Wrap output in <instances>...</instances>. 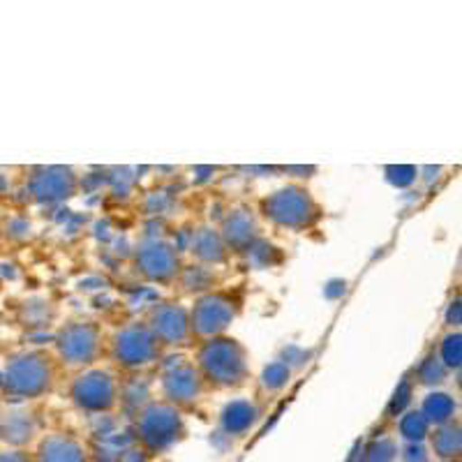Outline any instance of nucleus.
Masks as SVG:
<instances>
[{
  "label": "nucleus",
  "mask_w": 462,
  "mask_h": 462,
  "mask_svg": "<svg viewBox=\"0 0 462 462\" xmlns=\"http://www.w3.org/2000/svg\"><path fill=\"white\" fill-rule=\"evenodd\" d=\"M201 368L222 386L238 383L245 377V354L234 340H210L199 354Z\"/></svg>",
  "instance_id": "f257e3e1"
},
{
  "label": "nucleus",
  "mask_w": 462,
  "mask_h": 462,
  "mask_svg": "<svg viewBox=\"0 0 462 462\" xmlns=\"http://www.w3.org/2000/svg\"><path fill=\"white\" fill-rule=\"evenodd\" d=\"M137 432L148 451H164L171 444H176V439L183 435V423H180L179 411L173 407L152 404L139 416Z\"/></svg>",
  "instance_id": "f03ea898"
},
{
  "label": "nucleus",
  "mask_w": 462,
  "mask_h": 462,
  "mask_svg": "<svg viewBox=\"0 0 462 462\" xmlns=\"http://www.w3.org/2000/svg\"><path fill=\"white\" fill-rule=\"evenodd\" d=\"M49 382H51V370L40 354L14 358L5 370V389L22 398H35L44 393L49 389Z\"/></svg>",
  "instance_id": "7ed1b4c3"
},
{
  "label": "nucleus",
  "mask_w": 462,
  "mask_h": 462,
  "mask_svg": "<svg viewBox=\"0 0 462 462\" xmlns=\"http://www.w3.org/2000/svg\"><path fill=\"white\" fill-rule=\"evenodd\" d=\"M263 210L271 220L284 226H305L315 220V204L308 197V192L299 188H287L275 192L263 201Z\"/></svg>",
  "instance_id": "20e7f679"
},
{
  "label": "nucleus",
  "mask_w": 462,
  "mask_h": 462,
  "mask_svg": "<svg viewBox=\"0 0 462 462\" xmlns=\"http://www.w3.org/2000/svg\"><path fill=\"white\" fill-rule=\"evenodd\" d=\"M74 402L90 411H105L109 410L116 400L114 382L106 373L93 370V373L81 374L72 386Z\"/></svg>",
  "instance_id": "39448f33"
},
{
  "label": "nucleus",
  "mask_w": 462,
  "mask_h": 462,
  "mask_svg": "<svg viewBox=\"0 0 462 462\" xmlns=\"http://www.w3.org/2000/svg\"><path fill=\"white\" fill-rule=\"evenodd\" d=\"M58 349L60 356L72 365L90 363L97 354V331L90 324H72L68 326L60 337H58Z\"/></svg>",
  "instance_id": "423d86ee"
},
{
  "label": "nucleus",
  "mask_w": 462,
  "mask_h": 462,
  "mask_svg": "<svg viewBox=\"0 0 462 462\" xmlns=\"http://www.w3.org/2000/svg\"><path fill=\"white\" fill-rule=\"evenodd\" d=\"M158 352L155 336L146 328H127L116 337V356L127 368H137L151 361Z\"/></svg>",
  "instance_id": "0eeeda50"
},
{
  "label": "nucleus",
  "mask_w": 462,
  "mask_h": 462,
  "mask_svg": "<svg viewBox=\"0 0 462 462\" xmlns=\"http://www.w3.org/2000/svg\"><path fill=\"white\" fill-rule=\"evenodd\" d=\"M231 317H234V310H231L229 300L222 296H206L195 305L189 326L199 336H216L222 328H226Z\"/></svg>",
  "instance_id": "6e6552de"
},
{
  "label": "nucleus",
  "mask_w": 462,
  "mask_h": 462,
  "mask_svg": "<svg viewBox=\"0 0 462 462\" xmlns=\"http://www.w3.org/2000/svg\"><path fill=\"white\" fill-rule=\"evenodd\" d=\"M32 195L42 201H58L72 195L74 176L65 167H49L35 171L31 180Z\"/></svg>",
  "instance_id": "1a4fd4ad"
},
{
  "label": "nucleus",
  "mask_w": 462,
  "mask_h": 462,
  "mask_svg": "<svg viewBox=\"0 0 462 462\" xmlns=\"http://www.w3.org/2000/svg\"><path fill=\"white\" fill-rule=\"evenodd\" d=\"M137 262L151 280H169L179 271V259L164 243H146L137 254Z\"/></svg>",
  "instance_id": "9d476101"
},
{
  "label": "nucleus",
  "mask_w": 462,
  "mask_h": 462,
  "mask_svg": "<svg viewBox=\"0 0 462 462\" xmlns=\"http://www.w3.org/2000/svg\"><path fill=\"white\" fill-rule=\"evenodd\" d=\"M189 331V319L185 310L176 305H162L152 312V336L155 340H162L173 345V342H183Z\"/></svg>",
  "instance_id": "9b49d317"
},
{
  "label": "nucleus",
  "mask_w": 462,
  "mask_h": 462,
  "mask_svg": "<svg viewBox=\"0 0 462 462\" xmlns=\"http://www.w3.org/2000/svg\"><path fill=\"white\" fill-rule=\"evenodd\" d=\"M35 462H88V457L79 441L65 435H51L40 444Z\"/></svg>",
  "instance_id": "f8f14e48"
},
{
  "label": "nucleus",
  "mask_w": 462,
  "mask_h": 462,
  "mask_svg": "<svg viewBox=\"0 0 462 462\" xmlns=\"http://www.w3.org/2000/svg\"><path fill=\"white\" fill-rule=\"evenodd\" d=\"M164 391L169 400L179 404H188L199 395V374L189 365H179L164 377Z\"/></svg>",
  "instance_id": "ddd939ff"
},
{
  "label": "nucleus",
  "mask_w": 462,
  "mask_h": 462,
  "mask_svg": "<svg viewBox=\"0 0 462 462\" xmlns=\"http://www.w3.org/2000/svg\"><path fill=\"white\" fill-rule=\"evenodd\" d=\"M254 419H257V410H254L250 402H231L229 407L222 414V426L229 435H241L247 428L253 426Z\"/></svg>",
  "instance_id": "4468645a"
},
{
  "label": "nucleus",
  "mask_w": 462,
  "mask_h": 462,
  "mask_svg": "<svg viewBox=\"0 0 462 462\" xmlns=\"http://www.w3.org/2000/svg\"><path fill=\"white\" fill-rule=\"evenodd\" d=\"M432 451L441 460H453L460 453V428L441 426L439 430L432 432Z\"/></svg>",
  "instance_id": "2eb2a0df"
},
{
  "label": "nucleus",
  "mask_w": 462,
  "mask_h": 462,
  "mask_svg": "<svg viewBox=\"0 0 462 462\" xmlns=\"http://www.w3.org/2000/svg\"><path fill=\"white\" fill-rule=\"evenodd\" d=\"M453 411H456V404H453V400L444 393H437V395H430V398L426 400L420 416L428 420V426H430V423H437V426H447V420L451 419Z\"/></svg>",
  "instance_id": "dca6fc26"
},
{
  "label": "nucleus",
  "mask_w": 462,
  "mask_h": 462,
  "mask_svg": "<svg viewBox=\"0 0 462 462\" xmlns=\"http://www.w3.org/2000/svg\"><path fill=\"white\" fill-rule=\"evenodd\" d=\"M226 241L234 247H245L254 238V225L247 216H231L225 225Z\"/></svg>",
  "instance_id": "f3484780"
},
{
  "label": "nucleus",
  "mask_w": 462,
  "mask_h": 462,
  "mask_svg": "<svg viewBox=\"0 0 462 462\" xmlns=\"http://www.w3.org/2000/svg\"><path fill=\"white\" fill-rule=\"evenodd\" d=\"M32 423L28 416L23 414H10V419L3 420V426H0V437L12 444H26L28 439L32 437Z\"/></svg>",
  "instance_id": "a211bd4d"
},
{
  "label": "nucleus",
  "mask_w": 462,
  "mask_h": 462,
  "mask_svg": "<svg viewBox=\"0 0 462 462\" xmlns=\"http://www.w3.org/2000/svg\"><path fill=\"white\" fill-rule=\"evenodd\" d=\"M195 253L201 259H208V262H217L222 259V241L213 234V231H201L195 238Z\"/></svg>",
  "instance_id": "6ab92c4d"
},
{
  "label": "nucleus",
  "mask_w": 462,
  "mask_h": 462,
  "mask_svg": "<svg viewBox=\"0 0 462 462\" xmlns=\"http://www.w3.org/2000/svg\"><path fill=\"white\" fill-rule=\"evenodd\" d=\"M400 432H402V437H407V439L416 444V441H420L428 435V420L420 414H416V411H411V414H407L400 420Z\"/></svg>",
  "instance_id": "aec40b11"
},
{
  "label": "nucleus",
  "mask_w": 462,
  "mask_h": 462,
  "mask_svg": "<svg viewBox=\"0 0 462 462\" xmlns=\"http://www.w3.org/2000/svg\"><path fill=\"white\" fill-rule=\"evenodd\" d=\"M393 457H395L393 441L382 439V441H377L374 447H370L365 462H391V460H393Z\"/></svg>",
  "instance_id": "412c9836"
},
{
  "label": "nucleus",
  "mask_w": 462,
  "mask_h": 462,
  "mask_svg": "<svg viewBox=\"0 0 462 462\" xmlns=\"http://www.w3.org/2000/svg\"><path fill=\"white\" fill-rule=\"evenodd\" d=\"M289 379V370L284 368V365H280V363H273L271 368H266V373H263V382H266V386H271V389H280V386H284Z\"/></svg>",
  "instance_id": "4be33fe9"
},
{
  "label": "nucleus",
  "mask_w": 462,
  "mask_h": 462,
  "mask_svg": "<svg viewBox=\"0 0 462 462\" xmlns=\"http://www.w3.org/2000/svg\"><path fill=\"white\" fill-rule=\"evenodd\" d=\"M441 356L447 361V365H460V336H451L444 342Z\"/></svg>",
  "instance_id": "5701e85b"
},
{
  "label": "nucleus",
  "mask_w": 462,
  "mask_h": 462,
  "mask_svg": "<svg viewBox=\"0 0 462 462\" xmlns=\"http://www.w3.org/2000/svg\"><path fill=\"white\" fill-rule=\"evenodd\" d=\"M441 377H444L441 363L437 361V358H428V361L423 363V368H420V379L426 383H437L441 382Z\"/></svg>",
  "instance_id": "b1692460"
},
{
  "label": "nucleus",
  "mask_w": 462,
  "mask_h": 462,
  "mask_svg": "<svg viewBox=\"0 0 462 462\" xmlns=\"http://www.w3.org/2000/svg\"><path fill=\"white\" fill-rule=\"evenodd\" d=\"M430 456L420 444H410V447L404 448V462H428Z\"/></svg>",
  "instance_id": "393cba45"
},
{
  "label": "nucleus",
  "mask_w": 462,
  "mask_h": 462,
  "mask_svg": "<svg viewBox=\"0 0 462 462\" xmlns=\"http://www.w3.org/2000/svg\"><path fill=\"white\" fill-rule=\"evenodd\" d=\"M411 171H414V169H411V167H393V169H389V173H400V176H393V179H391V180H393V183H398V185H407V183H411V180H414V179H411V176H404V173H411Z\"/></svg>",
  "instance_id": "a878e982"
},
{
  "label": "nucleus",
  "mask_w": 462,
  "mask_h": 462,
  "mask_svg": "<svg viewBox=\"0 0 462 462\" xmlns=\"http://www.w3.org/2000/svg\"><path fill=\"white\" fill-rule=\"evenodd\" d=\"M0 462H32L28 457V453L23 451H7V453H0Z\"/></svg>",
  "instance_id": "bb28decb"
}]
</instances>
